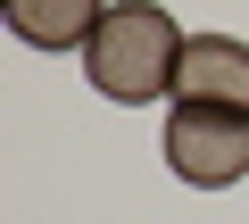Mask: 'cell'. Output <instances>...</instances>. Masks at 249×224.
Wrapping results in <instances>:
<instances>
[{"label":"cell","instance_id":"obj_1","mask_svg":"<svg viewBox=\"0 0 249 224\" xmlns=\"http://www.w3.org/2000/svg\"><path fill=\"white\" fill-rule=\"evenodd\" d=\"M183 50H191V34L158 9V0H116V9L100 17V34L83 42V75H91L100 100L142 108V100H166L175 91Z\"/></svg>","mask_w":249,"mask_h":224},{"label":"cell","instance_id":"obj_2","mask_svg":"<svg viewBox=\"0 0 249 224\" xmlns=\"http://www.w3.org/2000/svg\"><path fill=\"white\" fill-rule=\"evenodd\" d=\"M166 166L199 191H224L249 174V108H216V100H175L166 108Z\"/></svg>","mask_w":249,"mask_h":224},{"label":"cell","instance_id":"obj_3","mask_svg":"<svg viewBox=\"0 0 249 224\" xmlns=\"http://www.w3.org/2000/svg\"><path fill=\"white\" fill-rule=\"evenodd\" d=\"M175 100H216V108H249V42L232 34H191Z\"/></svg>","mask_w":249,"mask_h":224},{"label":"cell","instance_id":"obj_4","mask_svg":"<svg viewBox=\"0 0 249 224\" xmlns=\"http://www.w3.org/2000/svg\"><path fill=\"white\" fill-rule=\"evenodd\" d=\"M0 17L34 50H83L100 34V17H108V0H0Z\"/></svg>","mask_w":249,"mask_h":224}]
</instances>
